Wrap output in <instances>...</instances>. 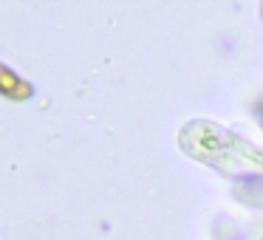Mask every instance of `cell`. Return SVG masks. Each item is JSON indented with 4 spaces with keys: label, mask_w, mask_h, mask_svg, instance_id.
Segmentation results:
<instances>
[{
    "label": "cell",
    "mask_w": 263,
    "mask_h": 240,
    "mask_svg": "<svg viewBox=\"0 0 263 240\" xmlns=\"http://www.w3.org/2000/svg\"><path fill=\"white\" fill-rule=\"evenodd\" d=\"M257 113H260V119H263V105H260V110H257Z\"/></svg>",
    "instance_id": "1"
}]
</instances>
